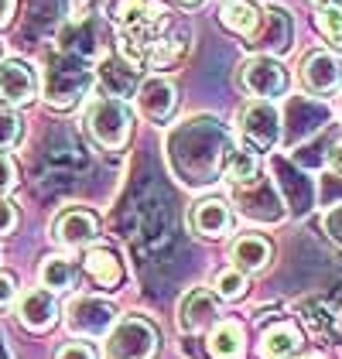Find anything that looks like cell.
I'll list each match as a JSON object with an SVG mask.
<instances>
[{
    "instance_id": "cell-1",
    "label": "cell",
    "mask_w": 342,
    "mask_h": 359,
    "mask_svg": "<svg viewBox=\"0 0 342 359\" xmlns=\"http://www.w3.org/2000/svg\"><path fill=\"white\" fill-rule=\"evenodd\" d=\"M103 14L116 28L120 58L134 69L168 72L189 52V25H175L165 0H103Z\"/></svg>"
},
{
    "instance_id": "cell-2",
    "label": "cell",
    "mask_w": 342,
    "mask_h": 359,
    "mask_svg": "<svg viewBox=\"0 0 342 359\" xmlns=\"http://www.w3.org/2000/svg\"><path fill=\"white\" fill-rule=\"evenodd\" d=\"M229 151L233 140L216 116H192L168 140L171 171H178V178L192 189H205L223 175Z\"/></svg>"
},
{
    "instance_id": "cell-3",
    "label": "cell",
    "mask_w": 342,
    "mask_h": 359,
    "mask_svg": "<svg viewBox=\"0 0 342 359\" xmlns=\"http://www.w3.org/2000/svg\"><path fill=\"white\" fill-rule=\"evenodd\" d=\"M93 89V69H86L76 55H52L45 62L41 96L52 110H72Z\"/></svg>"
},
{
    "instance_id": "cell-4",
    "label": "cell",
    "mask_w": 342,
    "mask_h": 359,
    "mask_svg": "<svg viewBox=\"0 0 342 359\" xmlns=\"http://www.w3.org/2000/svg\"><path fill=\"white\" fill-rule=\"evenodd\" d=\"M89 137L96 140L103 151H120L134 134V113L123 100L116 96H93L83 116Z\"/></svg>"
},
{
    "instance_id": "cell-5",
    "label": "cell",
    "mask_w": 342,
    "mask_h": 359,
    "mask_svg": "<svg viewBox=\"0 0 342 359\" xmlns=\"http://www.w3.org/2000/svg\"><path fill=\"white\" fill-rule=\"evenodd\" d=\"M158 349H161V332L144 315L116 318V325L103 335L107 359H154Z\"/></svg>"
},
{
    "instance_id": "cell-6",
    "label": "cell",
    "mask_w": 342,
    "mask_h": 359,
    "mask_svg": "<svg viewBox=\"0 0 342 359\" xmlns=\"http://www.w3.org/2000/svg\"><path fill=\"white\" fill-rule=\"evenodd\" d=\"M236 134L243 140L247 151L264 154L274 151L281 144V113L274 107V100H250L236 113Z\"/></svg>"
},
{
    "instance_id": "cell-7",
    "label": "cell",
    "mask_w": 342,
    "mask_h": 359,
    "mask_svg": "<svg viewBox=\"0 0 342 359\" xmlns=\"http://www.w3.org/2000/svg\"><path fill=\"white\" fill-rule=\"evenodd\" d=\"M236 83H240L243 93H250L254 100H278V96H285L287 93L291 76H287L285 62H281L278 55H264V52H256V55H250L243 65H240Z\"/></svg>"
},
{
    "instance_id": "cell-8",
    "label": "cell",
    "mask_w": 342,
    "mask_h": 359,
    "mask_svg": "<svg viewBox=\"0 0 342 359\" xmlns=\"http://www.w3.org/2000/svg\"><path fill=\"white\" fill-rule=\"evenodd\" d=\"M116 318H120L116 304L93 294H79L65 304V329L79 339H103L116 325Z\"/></svg>"
},
{
    "instance_id": "cell-9",
    "label": "cell",
    "mask_w": 342,
    "mask_h": 359,
    "mask_svg": "<svg viewBox=\"0 0 342 359\" xmlns=\"http://www.w3.org/2000/svg\"><path fill=\"white\" fill-rule=\"evenodd\" d=\"M247 45L254 52H264V55L291 52V45H294V18H291V11L281 7V4H267L256 31L247 38Z\"/></svg>"
},
{
    "instance_id": "cell-10",
    "label": "cell",
    "mask_w": 342,
    "mask_h": 359,
    "mask_svg": "<svg viewBox=\"0 0 342 359\" xmlns=\"http://www.w3.org/2000/svg\"><path fill=\"white\" fill-rule=\"evenodd\" d=\"M134 100H137V113L147 123L168 127L175 120V110H178V86L165 79V76H147V79L137 83Z\"/></svg>"
},
{
    "instance_id": "cell-11",
    "label": "cell",
    "mask_w": 342,
    "mask_h": 359,
    "mask_svg": "<svg viewBox=\"0 0 342 359\" xmlns=\"http://www.w3.org/2000/svg\"><path fill=\"white\" fill-rule=\"evenodd\" d=\"M100 236V216L86 205H65L52 219V240L62 250H86Z\"/></svg>"
},
{
    "instance_id": "cell-12",
    "label": "cell",
    "mask_w": 342,
    "mask_h": 359,
    "mask_svg": "<svg viewBox=\"0 0 342 359\" xmlns=\"http://www.w3.org/2000/svg\"><path fill=\"white\" fill-rule=\"evenodd\" d=\"M41 93V76L38 69L25 62V58H0V100L11 107V110H21L28 107L31 100Z\"/></svg>"
},
{
    "instance_id": "cell-13",
    "label": "cell",
    "mask_w": 342,
    "mask_h": 359,
    "mask_svg": "<svg viewBox=\"0 0 342 359\" xmlns=\"http://www.w3.org/2000/svg\"><path fill=\"white\" fill-rule=\"evenodd\" d=\"M298 76H301V86H305V93H312L318 100H325V96H336L342 89V58L336 52H308V55L301 58V69H298Z\"/></svg>"
},
{
    "instance_id": "cell-14",
    "label": "cell",
    "mask_w": 342,
    "mask_h": 359,
    "mask_svg": "<svg viewBox=\"0 0 342 359\" xmlns=\"http://www.w3.org/2000/svg\"><path fill=\"white\" fill-rule=\"evenodd\" d=\"M233 226H236V216L223 198H199L189 209V229L199 240H223L233 233Z\"/></svg>"
},
{
    "instance_id": "cell-15",
    "label": "cell",
    "mask_w": 342,
    "mask_h": 359,
    "mask_svg": "<svg viewBox=\"0 0 342 359\" xmlns=\"http://www.w3.org/2000/svg\"><path fill=\"white\" fill-rule=\"evenodd\" d=\"M219 322V294L212 287H192L178 302V329L196 335Z\"/></svg>"
},
{
    "instance_id": "cell-16",
    "label": "cell",
    "mask_w": 342,
    "mask_h": 359,
    "mask_svg": "<svg viewBox=\"0 0 342 359\" xmlns=\"http://www.w3.org/2000/svg\"><path fill=\"white\" fill-rule=\"evenodd\" d=\"M58 302L55 291L48 287H31L25 294H18V318L28 332H48L58 322Z\"/></svg>"
},
{
    "instance_id": "cell-17",
    "label": "cell",
    "mask_w": 342,
    "mask_h": 359,
    "mask_svg": "<svg viewBox=\"0 0 342 359\" xmlns=\"http://www.w3.org/2000/svg\"><path fill=\"white\" fill-rule=\"evenodd\" d=\"M83 274L100 287V291H116L123 284V260L110 247H86L83 253Z\"/></svg>"
},
{
    "instance_id": "cell-18",
    "label": "cell",
    "mask_w": 342,
    "mask_h": 359,
    "mask_svg": "<svg viewBox=\"0 0 342 359\" xmlns=\"http://www.w3.org/2000/svg\"><path fill=\"white\" fill-rule=\"evenodd\" d=\"M271 257H274V243L260 233H243L233 240L229 247V264L243 274H260L271 267Z\"/></svg>"
},
{
    "instance_id": "cell-19",
    "label": "cell",
    "mask_w": 342,
    "mask_h": 359,
    "mask_svg": "<svg viewBox=\"0 0 342 359\" xmlns=\"http://www.w3.org/2000/svg\"><path fill=\"white\" fill-rule=\"evenodd\" d=\"M305 346V335L294 322H274L260 335V356L264 359H298Z\"/></svg>"
},
{
    "instance_id": "cell-20",
    "label": "cell",
    "mask_w": 342,
    "mask_h": 359,
    "mask_svg": "<svg viewBox=\"0 0 342 359\" xmlns=\"http://www.w3.org/2000/svg\"><path fill=\"white\" fill-rule=\"evenodd\" d=\"M205 349L212 359H247V332L240 322L223 318V322L212 325L209 339H205Z\"/></svg>"
},
{
    "instance_id": "cell-21",
    "label": "cell",
    "mask_w": 342,
    "mask_h": 359,
    "mask_svg": "<svg viewBox=\"0 0 342 359\" xmlns=\"http://www.w3.org/2000/svg\"><path fill=\"white\" fill-rule=\"evenodd\" d=\"M260 18H264V7L256 0H223V7H219L223 28H229L240 38H250L260 25Z\"/></svg>"
},
{
    "instance_id": "cell-22",
    "label": "cell",
    "mask_w": 342,
    "mask_h": 359,
    "mask_svg": "<svg viewBox=\"0 0 342 359\" xmlns=\"http://www.w3.org/2000/svg\"><path fill=\"white\" fill-rule=\"evenodd\" d=\"M298 315H301V322L308 325L315 339H339L342 335V318L325 302H301Z\"/></svg>"
},
{
    "instance_id": "cell-23",
    "label": "cell",
    "mask_w": 342,
    "mask_h": 359,
    "mask_svg": "<svg viewBox=\"0 0 342 359\" xmlns=\"http://www.w3.org/2000/svg\"><path fill=\"white\" fill-rule=\"evenodd\" d=\"M223 178L229 182V189H247L264 178V165H260V154L254 151H233L226 158V168H223Z\"/></svg>"
},
{
    "instance_id": "cell-24",
    "label": "cell",
    "mask_w": 342,
    "mask_h": 359,
    "mask_svg": "<svg viewBox=\"0 0 342 359\" xmlns=\"http://www.w3.org/2000/svg\"><path fill=\"white\" fill-rule=\"evenodd\" d=\"M38 277H41V287L62 294V291H72V287H76V280H79V264L69 260V257H62V253H55V257H48V260L41 264Z\"/></svg>"
},
{
    "instance_id": "cell-25",
    "label": "cell",
    "mask_w": 342,
    "mask_h": 359,
    "mask_svg": "<svg viewBox=\"0 0 342 359\" xmlns=\"http://www.w3.org/2000/svg\"><path fill=\"white\" fill-rule=\"evenodd\" d=\"M212 291L219 294V302H240V298H247V291H250V280H247V274H243V271L226 267V271H219V274H216Z\"/></svg>"
},
{
    "instance_id": "cell-26",
    "label": "cell",
    "mask_w": 342,
    "mask_h": 359,
    "mask_svg": "<svg viewBox=\"0 0 342 359\" xmlns=\"http://www.w3.org/2000/svg\"><path fill=\"white\" fill-rule=\"evenodd\" d=\"M315 25L325 34V41H329L336 52H342V7H322V11L315 14Z\"/></svg>"
},
{
    "instance_id": "cell-27",
    "label": "cell",
    "mask_w": 342,
    "mask_h": 359,
    "mask_svg": "<svg viewBox=\"0 0 342 359\" xmlns=\"http://www.w3.org/2000/svg\"><path fill=\"white\" fill-rule=\"evenodd\" d=\"M21 137H25V123H21V116L11 110V107H4V110H0V151L18 147Z\"/></svg>"
},
{
    "instance_id": "cell-28",
    "label": "cell",
    "mask_w": 342,
    "mask_h": 359,
    "mask_svg": "<svg viewBox=\"0 0 342 359\" xmlns=\"http://www.w3.org/2000/svg\"><path fill=\"white\" fill-rule=\"evenodd\" d=\"M18 189V165L7 151H0V195H11Z\"/></svg>"
},
{
    "instance_id": "cell-29",
    "label": "cell",
    "mask_w": 342,
    "mask_h": 359,
    "mask_svg": "<svg viewBox=\"0 0 342 359\" xmlns=\"http://www.w3.org/2000/svg\"><path fill=\"white\" fill-rule=\"evenodd\" d=\"M18 277L14 274H7V271H0V315L4 311H11L14 304H18Z\"/></svg>"
},
{
    "instance_id": "cell-30",
    "label": "cell",
    "mask_w": 342,
    "mask_h": 359,
    "mask_svg": "<svg viewBox=\"0 0 342 359\" xmlns=\"http://www.w3.org/2000/svg\"><path fill=\"white\" fill-rule=\"evenodd\" d=\"M18 222H21L18 205H14L7 195H0V236H11V233L18 229Z\"/></svg>"
},
{
    "instance_id": "cell-31",
    "label": "cell",
    "mask_w": 342,
    "mask_h": 359,
    "mask_svg": "<svg viewBox=\"0 0 342 359\" xmlns=\"http://www.w3.org/2000/svg\"><path fill=\"white\" fill-rule=\"evenodd\" d=\"M55 359H96V353L89 342H65V346H58Z\"/></svg>"
},
{
    "instance_id": "cell-32",
    "label": "cell",
    "mask_w": 342,
    "mask_h": 359,
    "mask_svg": "<svg viewBox=\"0 0 342 359\" xmlns=\"http://www.w3.org/2000/svg\"><path fill=\"white\" fill-rule=\"evenodd\" d=\"M325 233L342 247V205H336V209L325 212Z\"/></svg>"
},
{
    "instance_id": "cell-33",
    "label": "cell",
    "mask_w": 342,
    "mask_h": 359,
    "mask_svg": "<svg viewBox=\"0 0 342 359\" xmlns=\"http://www.w3.org/2000/svg\"><path fill=\"white\" fill-rule=\"evenodd\" d=\"M329 168L336 171V175H342V137L332 144V151H329Z\"/></svg>"
},
{
    "instance_id": "cell-34",
    "label": "cell",
    "mask_w": 342,
    "mask_h": 359,
    "mask_svg": "<svg viewBox=\"0 0 342 359\" xmlns=\"http://www.w3.org/2000/svg\"><path fill=\"white\" fill-rule=\"evenodd\" d=\"M14 7H18V0H0V28L14 18Z\"/></svg>"
},
{
    "instance_id": "cell-35",
    "label": "cell",
    "mask_w": 342,
    "mask_h": 359,
    "mask_svg": "<svg viewBox=\"0 0 342 359\" xmlns=\"http://www.w3.org/2000/svg\"><path fill=\"white\" fill-rule=\"evenodd\" d=\"M315 11H322V7H342V0H308Z\"/></svg>"
},
{
    "instance_id": "cell-36",
    "label": "cell",
    "mask_w": 342,
    "mask_h": 359,
    "mask_svg": "<svg viewBox=\"0 0 342 359\" xmlns=\"http://www.w3.org/2000/svg\"><path fill=\"white\" fill-rule=\"evenodd\" d=\"M175 4H182V7H202L205 0H175Z\"/></svg>"
},
{
    "instance_id": "cell-37",
    "label": "cell",
    "mask_w": 342,
    "mask_h": 359,
    "mask_svg": "<svg viewBox=\"0 0 342 359\" xmlns=\"http://www.w3.org/2000/svg\"><path fill=\"white\" fill-rule=\"evenodd\" d=\"M298 359H325V356H318V353H315V356H298Z\"/></svg>"
},
{
    "instance_id": "cell-38",
    "label": "cell",
    "mask_w": 342,
    "mask_h": 359,
    "mask_svg": "<svg viewBox=\"0 0 342 359\" xmlns=\"http://www.w3.org/2000/svg\"><path fill=\"white\" fill-rule=\"evenodd\" d=\"M0 58H4V45H0Z\"/></svg>"
}]
</instances>
